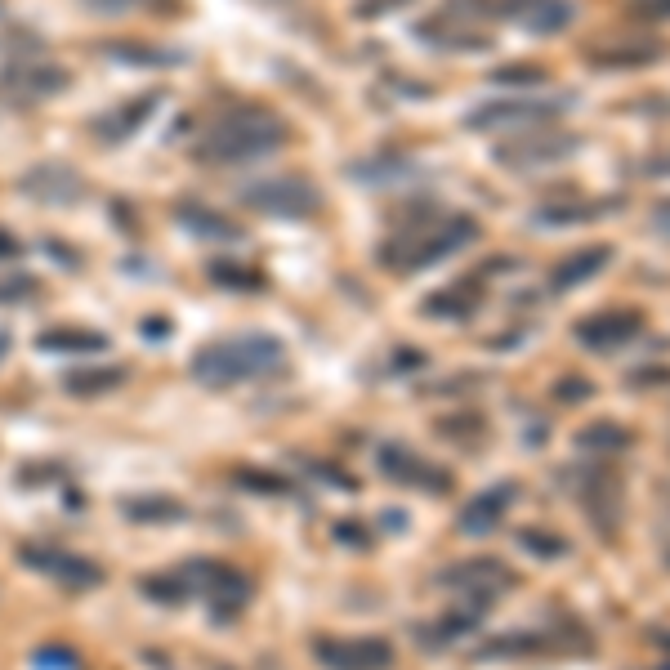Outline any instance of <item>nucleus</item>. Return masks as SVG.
<instances>
[{"mask_svg": "<svg viewBox=\"0 0 670 670\" xmlns=\"http://www.w3.org/2000/svg\"><path fill=\"white\" fill-rule=\"evenodd\" d=\"M286 130L282 121H273L268 112H237V117L215 121V130L201 139V161H219V166H233V161H255L264 152L282 148Z\"/></svg>", "mask_w": 670, "mask_h": 670, "instance_id": "obj_1", "label": "nucleus"}, {"mask_svg": "<svg viewBox=\"0 0 670 670\" xmlns=\"http://www.w3.org/2000/svg\"><path fill=\"white\" fill-rule=\"evenodd\" d=\"M478 237V224L474 219H447V224H420V228H402L394 242L380 246V260L389 268H425V264H438L447 260L452 251H461Z\"/></svg>", "mask_w": 670, "mask_h": 670, "instance_id": "obj_2", "label": "nucleus"}, {"mask_svg": "<svg viewBox=\"0 0 670 670\" xmlns=\"http://www.w3.org/2000/svg\"><path fill=\"white\" fill-rule=\"evenodd\" d=\"M277 362H282V349L268 335H242V340H224L215 349H206L197 358V371L201 376L237 380V376H264Z\"/></svg>", "mask_w": 670, "mask_h": 670, "instance_id": "obj_3", "label": "nucleus"}, {"mask_svg": "<svg viewBox=\"0 0 670 670\" xmlns=\"http://www.w3.org/2000/svg\"><path fill=\"white\" fill-rule=\"evenodd\" d=\"M242 201L255 206V210H264V215H291V219L318 210V193H313L304 179H268V184L246 188Z\"/></svg>", "mask_w": 670, "mask_h": 670, "instance_id": "obj_4", "label": "nucleus"}, {"mask_svg": "<svg viewBox=\"0 0 670 670\" xmlns=\"http://www.w3.org/2000/svg\"><path fill=\"white\" fill-rule=\"evenodd\" d=\"M639 331H644V318H639L635 309H608V313H595V318H581L572 335H577L586 349L612 353V349H621V344L635 340Z\"/></svg>", "mask_w": 670, "mask_h": 670, "instance_id": "obj_5", "label": "nucleus"}, {"mask_svg": "<svg viewBox=\"0 0 670 670\" xmlns=\"http://www.w3.org/2000/svg\"><path fill=\"white\" fill-rule=\"evenodd\" d=\"M563 112L559 99H523V103H483V108L469 112L465 126L469 130H487V126H541V121H554Z\"/></svg>", "mask_w": 670, "mask_h": 670, "instance_id": "obj_6", "label": "nucleus"}, {"mask_svg": "<svg viewBox=\"0 0 670 670\" xmlns=\"http://www.w3.org/2000/svg\"><path fill=\"white\" fill-rule=\"evenodd\" d=\"M577 148H581V139L545 130L541 139L532 134V139H514V143H505V148H496V161H505V166H545V161L572 157Z\"/></svg>", "mask_w": 670, "mask_h": 670, "instance_id": "obj_7", "label": "nucleus"}, {"mask_svg": "<svg viewBox=\"0 0 670 670\" xmlns=\"http://www.w3.org/2000/svg\"><path fill=\"white\" fill-rule=\"evenodd\" d=\"M572 492H577V501L590 510V519H617L621 510V487L612 474H603V469H572Z\"/></svg>", "mask_w": 670, "mask_h": 670, "instance_id": "obj_8", "label": "nucleus"}, {"mask_svg": "<svg viewBox=\"0 0 670 670\" xmlns=\"http://www.w3.org/2000/svg\"><path fill=\"white\" fill-rule=\"evenodd\" d=\"M505 14L519 18L536 36H554L577 18V5L572 0H505Z\"/></svg>", "mask_w": 670, "mask_h": 670, "instance_id": "obj_9", "label": "nucleus"}, {"mask_svg": "<svg viewBox=\"0 0 670 670\" xmlns=\"http://www.w3.org/2000/svg\"><path fill=\"white\" fill-rule=\"evenodd\" d=\"M608 264H612V246H586V251L568 255V260L554 268V273H550V291H577L581 282L599 277Z\"/></svg>", "mask_w": 670, "mask_h": 670, "instance_id": "obj_10", "label": "nucleus"}, {"mask_svg": "<svg viewBox=\"0 0 670 670\" xmlns=\"http://www.w3.org/2000/svg\"><path fill=\"white\" fill-rule=\"evenodd\" d=\"M510 496H514V487H505V492H487V496H478V501L465 510L461 528H465V532H487V528H496V523H501V510L510 505Z\"/></svg>", "mask_w": 670, "mask_h": 670, "instance_id": "obj_11", "label": "nucleus"}, {"mask_svg": "<svg viewBox=\"0 0 670 670\" xmlns=\"http://www.w3.org/2000/svg\"><path fill=\"white\" fill-rule=\"evenodd\" d=\"M581 447H590V452H621V447L630 443V434L621 425H608V420H599V425H586L577 434Z\"/></svg>", "mask_w": 670, "mask_h": 670, "instance_id": "obj_12", "label": "nucleus"}, {"mask_svg": "<svg viewBox=\"0 0 670 670\" xmlns=\"http://www.w3.org/2000/svg\"><path fill=\"white\" fill-rule=\"evenodd\" d=\"M179 219H184V224H197L193 233H201V237H237V228L228 224L224 215H210V210H201V206H193V201H188V206H179L175 210Z\"/></svg>", "mask_w": 670, "mask_h": 670, "instance_id": "obj_13", "label": "nucleus"}, {"mask_svg": "<svg viewBox=\"0 0 670 670\" xmlns=\"http://www.w3.org/2000/svg\"><path fill=\"white\" fill-rule=\"evenodd\" d=\"M603 206H572V201H563V206H541L532 215V224H545V228H563V224H577V219H590L599 215Z\"/></svg>", "mask_w": 670, "mask_h": 670, "instance_id": "obj_14", "label": "nucleus"}, {"mask_svg": "<svg viewBox=\"0 0 670 670\" xmlns=\"http://www.w3.org/2000/svg\"><path fill=\"white\" fill-rule=\"evenodd\" d=\"M657 50L653 45H626L621 54H595V67H639V63H653Z\"/></svg>", "mask_w": 670, "mask_h": 670, "instance_id": "obj_15", "label": "nucleus"}, {"mask_svg": "<svg viewBox=\"0 0 670 670\" xmlns=\"http://www.w3.org/2000/svg\"><path fill=\"white\" fill-rule=\"evenodd\" d=\"M492 81L496 85H541L545 72H541V67H501Z\"/></svg>", "mask_w": 670, "mask_h": 670, "instance_id": "obj_16", "label": "nucleus"}, {"mask_svg": "<svg viewBox=\"0 0 670 670\" xmlns=\"http://www.w3.org/2000/svg\"><path fill=\"white\" fill-rule=\"evenodd\" d=\"M523 541L536 545L532 554H545V559H559V554L568 550V541H559V536H536V532H523Z\"/></svg>", "mask_w": 670, "mask_h": 670, "instance_id": "obj_17", "label": "nucleus"}, {"mask_svg": "<svg viewBox=\"0 0 670 670\" xmlns=\"http://www.w3.org/2000/svg\"><path fill=\"white\" fill-rule=\"evenodd\" d=\"M639 18H670V0H635Z\"/></svg>", "mask_w": 670, "mask_h": 670, "instance_id": "obj_18", "label": "nucleus"}, {"mask_svg": "<svg viewBox=\"0 0 670 670\" xmlns=\"http://www.w3.org/2000/svg\"><path fill=\"white\" fill-rule=\"evenodd\" d=\"M398 5H407V0H362L358 14H362V18H380L385 9H398Z\"/></svg>", "mask_w": 670, "mask_h": 670, "instance_id": "obj_19", "label": "nucleus"}, {"mask_svg": "<svg viewBox=\"0 0 670 670\" xmlns=\"http://www.w3.org/2000/svg\"><path fill=\"white\" fill-rule=\"evenodd\" d=\"M653 228L662 237H670V201H662V206H657V215H653Z\"/></svg>", "mask_w": 670, "mask_h": 670, "instance_id": "obj_20", "label": "nucleus"}, {"mask_svg": "<svg viewBox=\"0 0 670 670\" xmlns=\"http://www.w3.org/2000/svg\"><path fill=\"white\" fill-rule=\"evenodd\" d=\"M0 353H5V335H0Z\"/></svg>", "mask_w": 670, "mask_h": 670, "instance_id": "obj_21", "label": "nucleus"}]
</instances>
